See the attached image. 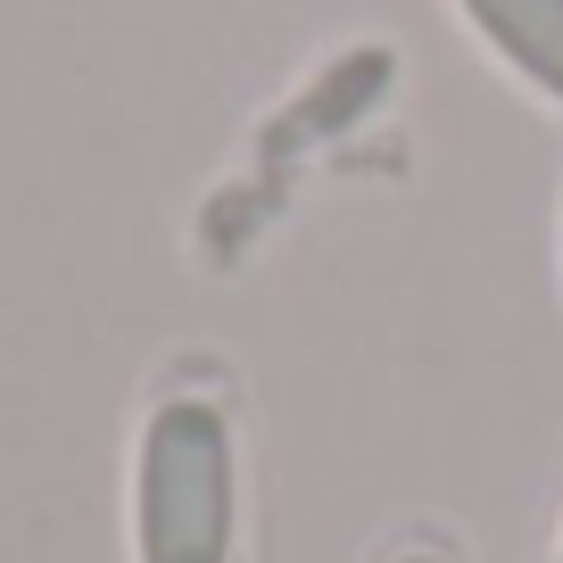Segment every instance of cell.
Segmentation results:
<instances>
[{
  "label": "cell",
  "mask_w": 563,
  "mask_h": 563,
  "mask_svg": "<svg viewBox=\"0 0 563 563\" xmlns=\"http://www.w3.org/2000/svg\"><path fill=\"white\" fill-rule=\"evenodd\" d=\"M232 555V431L216 406L175 398L141 431V563Z\"/></svg>",
  "instance_id": "cell-1"
},
{
  "label": "cell",
  "mask_w": 563,
  "mask_h": 563,
  "mask_svg": "<svg viewBox=\"0 0 563 563\" xmlns=\"http://www.w3.org/2000/svg\"><path fill=\"white\" fill-rule=\"evenodd\" d=\"M464 18H473L539 91L563 100V0H464Z\"/></svg>",
  "instance_id": "cell-2"
},
{
  "label": "cell",
  "mask_w": 563,
  "mask_h": 563,
  "mask_svg": "<svg viewBox=\"0 0 563 563\" xmlns=\"http://www.w3.org/2000/svg\"><path fill=\"white\" fill-rule=\"evenodd\" d=\"M406 563H440V555H406Z\"/></svg>",
  "instance_id": "cell-3"
}]
</instances>
